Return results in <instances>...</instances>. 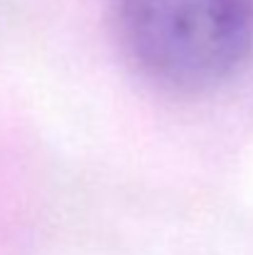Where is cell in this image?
<instances>
[{
    "instance_id": "cell-1",
    "label": "cell",
    "mask_w": 253,
    "mask_h": 255,
    "mask_svg": "<svg viewBox=\"0 0 253 255\" xmlns=\"http://www.w3.org/2000/svg\"><path fill=\"white\" fill-rule=\"evenodd\" d=\"M117 35L152 82L216 87L253 55V0H114Z\"/></svg>"
}]
</instances>
